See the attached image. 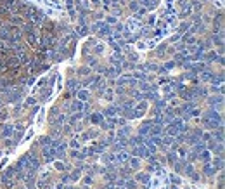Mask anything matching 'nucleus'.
Wrapping results in <instances>:
<instances>
[{
	"label": "nucleus",
	"mask_w": 225,
	"mask_h": 189,
	"mask_svg": "<svg viewBox=\"0 0 225 189\" xmlns=\"http://www.w3.org/2000/svg\"><path fill=\"white\" fill-rule=\"evenodd\" d=\"M7 66H9V68L19 66V59H16V57H9V59H7Z\"/></svg>",
	"instance_id": "obj_1"
},
{
	"label": "nucleus",
	"mask_w": 225,
	"mask_h": 189,
	"mask_svg": "<svg viewBox=\"0 0 225 189\" xmlns=\"http://www.w3.org/2000/svg\"><path fill=\"white\" fill-rule=\"evenodd\" d=\"M78 99H80V101H87V99H88V92H87V90H80V92H78Z\"/></svg>",
	"instance_id": "obj_2"
},
{
	"label": "nucleus",
	"mask_w": 225,
	"mask_h": 189,
	"mask_svg": "<svg viewBox=\"0 0 225 189\" xmlns=\"http://www.w3.org/2000/svg\"><path fill=\"white\" fill-rule=\"evenodd\" d=\"M11 134H12V129H11V127H7V129L4 130V135H5V137H7V135H11Z\"/></svg>",
	"instance_id": "obj_3"
},
{
	"label": "nucleus",
	"mask_w": 225,
	"mask_h": 189,
	"mask_svg": "<svg viewBox=\"0 0 225 189\" xmlns=\"http://www.w3.org/2000/svg\"><path fill=\"white\" fill-rule=\"evenodd\" d=\"M118 158H120V160H121V161H125V160H127V158H128V156H127V153H121V154H120V156H118Z\"/></svg>",
	"instance_id": "obj_4"
},
{
	"label": "nucleus",
	"mask_w": 225,
	"mask_h": 189,
	"mask_svg": "<svg viewBox=\"0 0 225 189\" xmlns=\"http://www.w3.org/2000/svg\"><path fill=\"white\" fill-rule=\"evenodd\" d=\"M87 73H88V68H81L80 70V75H87Z\"/></svg>",
	"instance_id": "obj_5"
},
{
	"label": "nucleus",
	"mask_w": 225,
	"mask_h": 189,
	"mask_svg": "<svg viewBox=\"0 0 225 189\" xmlns=\"http://www.w3.org/2000/svg\"><path fill=\"white\" fill-rule=\"evenodd\" d=\"M56 167H57V170H64V165H62V163H59V161L56 163Z\"/></svg>",
	"instance_id": "obj_6"
}]
</instances>
